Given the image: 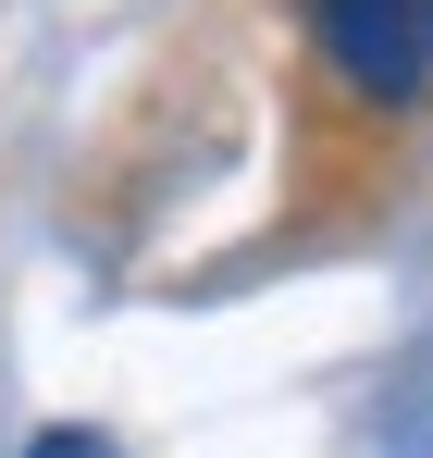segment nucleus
Listing matches in <instances>:
<instances>
[{
    "instance_id": "f03ea898",
    "label": "nucleus",
    "mask_w": 433,
    "mask_h": 458,
    "mask_svg": "<svg viewBox=\"0 0 433 458\" xmlns=\"http://www.w3.org/2000/svg\"><path fill=\"white\" fill-rule=\"evenodd\" d=\"M25 458H112V434H38Z\"/></svg>"
},
{
    "instance_id": "f257e3e1",
    "label": "nucleus",
    "mask_w": 433,
    "mask_h": 458,
    "mask_svg": "<svg viewBox=\"0 0 433 458\" xmlns=\"http://www.w3.org/2000/svg\"><path fill=\"white\" fill-rule=\"evenodd\" d=\"M297 25L360 112H421L433 99V0H297Z\"/></svg>"
}]
</instances>
